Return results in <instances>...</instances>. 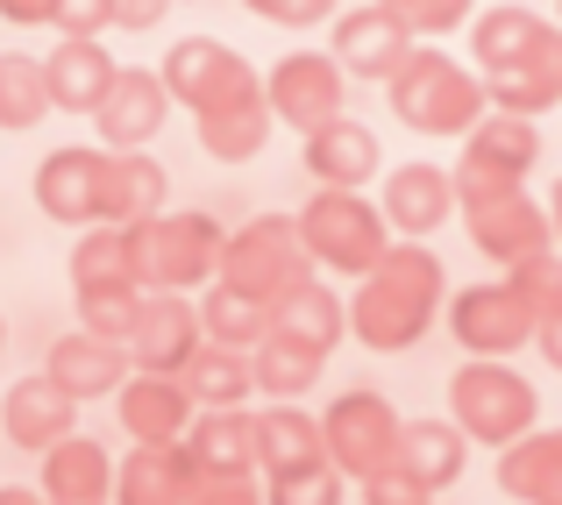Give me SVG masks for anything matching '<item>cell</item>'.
<instances>
[{
    "label": "cell",
    "instance_id": "obj_1",
    "mask_svg": "<svg viewBox=\"0 0 562 505\" xmlns=\"http://www.w3.org/2000/svg\"><path fill=\"white\" fill-rule=\"evenodd\" d=\"M165 93L179 100V108H192V122H200V150L221 157V165L257 157L263 136H271V100H263L257 71H249L235 50H221L214 36L171 43V57H165Z\"/></svg>",
    "mask_w": 562,
    "mask_h": 505
},
{
    "label": "cell",
    "instance_id": "obj_2",
    "mask_svg": "<svg viewBox=\"0 0 562 505\" xmlns=\"http://www.w3.org/2000/svg\"><path fill=\"white\" fill-rule=\"evenodd\" d=\"M441 292H449V278H441L435 249L427 243H392L371 271H363L357 300H349V335H357L363 349H378V356L413 349V341L441 321Z\"/></svg>",
    "mask_w": 562,
    "mask_h": 505
},
{
    "label": "cell",
    "instance_id": "obj_3",
    "mask_svg": "<svg viewBox=\"0 0 562 505\" xmlns=\"http://www.w3.org/2000/svg\"><path fill=\"white\" fill-rule=\"evenodd\" d=\"M384 100H392V114L406 128H420V136H470V128L492 114L484 79L470 65H456L449 50H435V43H413V57L384 79Z\"/></svg>",
    "mask_w": 562,
    "mask_h": 505
},
{
    "label": "cell",
    "instance_id": "obj_4",
    "mask_svg": "<svg viewBox=\"0 0 562 505\" xmlns=\"http://www.w3.org/2000/svg\"><path fill=\"white\" fill-rule=\"evenodd\" d=\"M449 420L463 427L484 449H513L520 435L541 427V392L535 378H520L513 363H492V356H470L449 378Z\"/></svg>",
    "mask_w": 562,
    "mask_h": 505
},
{
    "label": "cell",
    "instance_id": "obj_5",
    "mask_svg": "<svg viewBox=\"0 0 562 505\" xmlns=\"http://www.w3.org/2000/svg\"><path fill=\"white\" fill-rule=\"evenodd\" d=\"M122 235H128V263H136L143 292H186V285H214L221 278L228 235L206 214H150Z\"/></svg>",
    "mask_w": 562,
    "mask_h": 505
},
{
    "label": "cell",
    "instance_id": "obj_6",
    "mask_svg": "<svg viewBox=\"0 0 562 505\" xmlns=\"http://www.w3.org/2000/svg\"><path fill=\"white\" fill-rule=\"evenodd\" d=\"M300 243H306V257H314V271L363 278L384 249H392V228H384L378 200L321 186L314 200H306V214H300Z\"/></svg>",
    "mask_w": 562,
    "mask_h": 505
},
{
    "label": "cell",
    "instance_id": "obj_7",
    "mask_svg": "<svg viewBox=\"0 0 562 505\" xmlns=\"http://www.w3.org/2000/svg\"><path fill=\"white\" fill-rule=\"evenodd\" d=\"M306 278H314V257H306V243H300V221L257 214L249 228L228 235V249H221V285H235L257 306H278L285 292H300Z\"/></svg>",
    "mask_w": 562,
    "mask_h": 505
},
{
    "label": "cell",
    "instance_id": "obj_8",
    "mask_svg": "<svg viewBox=\"0 0 562 505\" xmlns=\"http://www.w3.org/2000/svg\"><path fill=\"white\" fill-rule=\"evenodd\" d=\"M463 228H470V243H477L492 263H506V271H520V263H535V257L555 249L549 206H541L527 186H498V192L463 200Z\"/></svg>",
    "mask_w": 562,
    "mask_h": 505
},
{
    "label": "cell",
    "instance_id": "obj_9",
    "mask_svg": "<svg viewBox=\"0 0 562 505\" xmlns=\"http://www.w3.org/2000/svg\"><path fill=\"white\" fill-rule=\"evenodd\" d=\"M535 306L513 292V278H484V285H463L449 300V335L463 341V356H492V363H513V356L535 341Z\"/></svg>",
    "mask_w": 562,
    "mask_h": 505
},
{
    "label": "cell",
    "instance_id": "obj_10",
    "mask_svg": "<svg viewBox=\"0 0 562 505\" xmlns=\"http://www.w3.org/2000/svg\"><path fill=\"white\" fill-rule=\"evenodd\" d=\"M398 413H392V399H378V392H342L328 413H321V435H328V463L342 470V478H357V484H371L378 470H392L398 463Z\"/></svg>",
    "mask_w": 562,
    "mask_h": 505
},
{
    "label": "cell",
    "instance_id": "obj_11",
    "mask_svg": "<svg viewBox=\"0 0 562 505\" xmlns=\"http://www.w3.org/2000/svg\"><path fill=\"white\" fill-rule=\"evenodd\" d=\"M541 165V128L527 114H484L463 136V157H456V200H477V192L498 186H527V171Z\"/></svg>",
    "mask_w": 562,
    "mask_h": 505
},
{
    "label": "cell",
    "instance_id": "obj_12",
    "mask_svg": "<svg viewBox=\"0 0 562 505\" xmlns=\"http://www.w3.org/2000/svg\"><path fill=\"white\" fill-rule=\"evenodd\" d=\"M349 71L335 65V50H292L271 65V79H263V100H271V122L300 128V136H314V128L342 122V100H349Z\"/></svg>",
    "mask_w": 562,
    "mask_h": 505
},
{
    "label": "cell",
    "instance_id": "obj_13",
    "mask_svg": "<svg viewBox=\"0 0 562 505\" xmlns=\"http://www.w3.org/2000/svg\"><path fill=\"white\" fill-rule=\"evenodd\" d=\"M555 36L562 29L549 22V14H535V8H484V14H470V50H477V65H484V79H498V71H541L555 57Z\"/></svg>",
    "mask_w": 562,
    "mask_h": 505
},
{
    "label": "cell",
    "instance_id": "obj_14",
    "mask_svg": "<svg viewBox=\"0 0 562 505\" xmlns=\"http://www.w3.org/2000/svg\"><path fill=\"white\" fill-rule=\"evenodd\" d=\"M100 200H108V150H50L36 165V206L65 228H100Z\"/></svg>",
    "mask_w": 562,
    "mask_h": 505
},
{
    "label": "cell",
    "instance_id": "obj_15",
    "mask_svg": "<svg viewBox=\"0 0 562 505\" xmlns=\"http://www.w3.org/2000/svg\"><path fill=\"white\" fill-rule=\"evenodd\" d=\"M71 427H79V399H71L50 370L8 384V399H0V435L29 456H50L57 441H71Z\"/></svg>",
    "mask_w": 562,
    "mask_h": 505
},
{
    "label": "cell",
    "instance_id": "obj_16",
    "mask_svg": "<svg viewBox=\"0 0 562 505\" xmlns=\"http://www.w3.org/2000/svg\"><path fill=\"white\" fill-rule=\"evenodd\" d=\"M200 306L186 300V292H150L136 314V335H128V356H136V370H157V378H179V370L200 356Z\"/></svg>",
    "mask_w": 562,
    "mask_h": 505
},
{
    "label": "cell",
    "instance_id": "obj_17",
    "mask_svg": "<svg viewBox=\"0 0 562 505\" xmlns=\"http://www.w3.org/2000/svg\"><path fill=\"white\" fill-rule=\"evenodd\" d=\"M384 228L406 235V243H427L435 228H449V214H463V200H456V171L441 165H398L384 178V200H378Z\"/></svg>",
    "mask_w": 562,
    "mask_h": 505
},
{
    "label": "cell",
    "instance_id": "obj_18",
    "mask_svg": "<svg viewBox=\"0 0 562 505\" xmlns=\"http://www.w3.org/2000/svg\"><path fill=\"white\" fill-rule=\"evenodd\" d=\"M200 492V463L186 441H136L114 463V505H192Z\"/></svg>",
    "mask_w": 562,
    "mask_h": 505
},
{
    "label": "cell",
    "instance_id": "obj_19",
    "mask_svg": "<svg viewBox=\"0 0 562 505\" xmlns=\"http://www.w3.org/2000/svg\"><path fill=\"white\" fill-rule=\"evenodd\" d=\"M171 114V93H165V71H143V65H122V79L108 86V100H100V143L108 150H143V143L165 128Z\"/></svg>",
    "mask_w": 562,
    "mask_h": 505
},
{
    "label": "cell",
    "instance_id": "obj_20",
    "mask_svg": "<svg viewBox=\"0 0 562 505\" xmlns=\"http://www.w3.org/2000/svg\"><path fill=\"white\" fill-rule=\"evenodd\" d=\"M50 370L57 384H65L71 399H108V392H122L128 378H136V356H128V341H108V335H93V328H79V335H65V341H50Z\"/></svg>",
    "mask_w": 562,
    "mask_h": 505
},
{
    "label": "cell",
    "instance_id": "obj_21",
    "mask_svg": "<svg viewBox=\"0 0 562 505\" xmlns=\"http://www.w3.org/2000/svg\"><path fill=\"white\" fill-rule=\"evenodd\" d=\"M114 406H122V427L136 441H186V427L200 420L186 378H157V370H136V378L114 392Z\"/></svg>",
    "mask_w": 562,
    "mask_h": 505
},
{
    "label": "cell",
    "instance_id": "obj_22",
    "mask_svg": "<svg viewBox=\"0 0 562 505\" xmlns=\"http://www.w3.org/2000/svg\"><path fill=\"white\" fill-rule=\"evenodd\" d=\"M43 79H50V108L57 114H100V100H108V86L122 79V65H114L93 36H65L50 57H43Z\"/></svg>",
    "mask_w": 562,
    "mask_h": 505
},
{
    "label": "cell",
    "instance_id": "obj_23",
    "mask_svg": "<svg viewBox=\"0 0 562 505\" xmlns=\"http://www.w3.org/2000/svg\"><path fill=\"white\" fill-rule=\"evenodd\" d=\"M406 57H413V36L384 8L335 14V65H342V71H357V79H392Z\"/></svg>",
    "mask_w": 562,
    "mask_h": 505
},
{
    "label": "cell",
    "instance_id": "obj_24",
    "mask_svg": "<svg viewBox=\"0 0 562 505\" xmlns=\"http://www.w3.org/2000/svg\"><path fill=\"white\" fill-rule=\"evenodd\" d=\"M186 456L200 463V478H249L257 470V420L243 406H214L186 427Z\"/></svg>",
    "mask_w": 562,
    "mask_h": 505
},
{
    "label": "cell",
    "instance_id": "obj_25",
    "mask_svg": "<svg viewBox=\"0 0 562 505\" xmlns=\"http://www.w3.org/2000/svg\"><path fill=\"white\" fill-rule=\"evenodd\" d=\"M378 136L363 122H328V128H314V136H306V171L321 178V186H335V192H363L378 178Z\"/></svg>",
    "mask_w": 562,
    "mask_h": 505
},
{
    "label": "cell",
    "instance_id": "obj_26",
    "mask_svg": "<svg viewBox=\"0 0 562 505\" xmlns=\"http://www.w3.org/2000/svg\"><path fill=\"white\" fill-rule=\"evenodd\" d=\"M321 463H328V435H321V420L300 413L292 399H278V406L257 420V470H271V478H300V470H321Z\"/></svg>",
    "mask_w": 562,
    "mask_h": 505
},
{
    "label": "cell",
    "instance_id": "obj_27",
    "mask_svg": "<svg viewBox=\"0 0 562 505\" xmlns=\"http://www.w3.org/2000/svg\"><path fill=\"white\" fill-rule=\"evenodd\" d=\"M498 492L520 505H562V427H535L498 449Z\"/></svg>",
    "mask_w": 562,
    "mask_h": 505
},
{
    "label": "cell",
    "instance_id": "obj_28",
    "mask_svg": "<svg viewBox=\"0 0 562 505\" xmlns=\"http://www.w3.org/2000/svg\"><path fill=\"white\" fill-rule=\"evenodd\" d=\"M114 498V463L100 441L71 435L43 456V505H108Z\"/></svg>",
    "mask_w": 562,
    "mask_h": 505
},
{
    "label": "cell",
    "instance_id": "obj_29",
    "mask_svg": "<svg viewBox=\"0 0 562 505\" xmlns=\"http://www.w3.org/2000/svg\"><path fill=\"white\" fill-rule=\"evenodd\" d=\"M470 463V435L456 420H406L398 427V463L413 484H427V492H441V484H456Z\"/></svg>",
    "mask_w": 562,
    "mask_h": 505
},
{
    "label": "cell",
    "instance_id": "obj_30",
    "mask_svg": "<svg viewBox=\"0 0 562 505\" xmlns=\"http://www.w3.org/2000/svg\"><path fill=\"white\" fill-rule=\"evenodd\" d=\"M171 178L165 165H150L143 150H108V200H100V221L108 228H136V221L165 214Z\"/></svg>",
    "mask_w": 562,
    "mask_h": 505
},
{
    "label": "cell",
    "instance_id": "obj_31",
    "mask_svg": "<svg viewBox=\"0 0 562 505\" xmlns=\"http://www.w3.org/2000/svg\"><path fill=\"white\" fill-rule=\"evenodd\" d=\"M271 335H292V341H306V349L328 356L335 341L349 335V306L335 300L328 285H314V278H306L300 292H285V300L271 306Z\"/></svg>",
    "mask_w": 562,
    "mask_h": 505
},
{
    "label": "cell",
    "instance_id": "obj_32",
    "mask_svg": "<svg viewBox=\"0 0 562 505\" xmlns=\"http://www.w3.org/2000/svg\"><path fill=\"white\" fill-rule=\"evenodd\" d=\"M179 378H186V392H192V406H200V413L243 406V399L257 392V363H249L243 349H221V341H200V356H192Z\"/></svg>",
    "mask_w": 562,
    "mask_h": 505
},
{
    "label": "cell",
    "instance_id": "obj_33",
    "mask_svg": "<svg viewBox=\"0 0 562 505\" xmlns=\"http://www.w3.org/2000/svg\"><path fill=\"white\" fill-rule=\"evenodd\" d=\"M200 328L206 341H221V349H243V356H257L263 341H271V306H257V300H243L235 285H206V300H200Z\"/></svg>",
    "mask_w": 562,
    "mask_h": 505
},
{
    "label": "cell",
    "instance_id": "obj_34",
    "mask_svg": "<svg viewBox=\"0 0 562 505\" xmlns=\"http://www.w3.org/2000/svg\"><path fill=\"white\" fill-rule=\"evenodd\" d=\"M43 114H50V79H43V57L0 50V128H36Z\"/></svg>",
    "mask_w": 562,
    "mask_h": 505
},
{
    "label": "cell",
    "instance_id": "obj_35",
    "mask_svg": "<svg viewBox=\"0 0 562 505\" xmlns=\"http://www.w3.org/2000/svg\"><path fill=\"white\" fill-rule=\"evenodd\" d=\"M249 363H257V392H271V399H300L306 384L321 378V349H306V341H292V335H271Z\"/></svg>",
    "mask_w": 562,
    "mask_h": 505
},
{
    "label": "cell",
    "instance_id": "obj_36",
    "mask_svg": "<svg viewBox=\"0 0 562 505\" xmlns=\"http://www.w3.org/2000/svg\"><path fill=\"white\" fill-rule=\"evenodd\" d=\"M128 278H136V263H128V235L122 228H108V221H100V228H86L79 235V249H71V285H128ZM143 285V278H136Z\"/></svg>",
    "mask_w": 562,
    "mask_h": 505
},
{
    "label": "cell",
    "instance_id": "obj_37",
    "mask_svg": "<svg viewBox=\"0 0 562 505\" xmlns=\"http://www.w3.org/2000/svg\"><path fill=\"white\" fill-rule=\"evenodd\" d=\"M143 300H150V292H143L136 278H128V285H86V292H79V314H86V328H93V335L128 341V335H136Z\"/></svg>",
    "mask_w": 562,
    "mask_h": 505
},
{
    "label": "cell",
    "instance_id": "obj_38",
    "mask_svg": "<svg viewBox=\"0 0 562 505\" xmlns=\"http://www.w3.org/2000/svg\"><path fill=\"white\" fill-rule=\"evenodd\" d=\"M484 93H492V108L498 114H549V108H562V86H555V71L541 65V71H498V79H484Z\"/></svg>",
    "mask_w": 562,
    "mask_h": 505
},
{
    "label": "cell",
    "instance_id": "obj_39",
    "mask_svg": "<svg viewBox=\"0 0 562 505\" xmlns=\"http://www.w3.org/2000/svg\"><path fill=\"white\" fill-rule=\"evenodd\" d=\"M378 8L392 14L413 43H435V36H449V29H463L470 14H477V0H378Z\"/></svg>",
    "mask_w": 562,
    "mask_h": 505
},
{
    "label": "cell",
    "instance_id": "obj_40",
    "mask_svg": "<svg viewBox=\"0 0 562 505\" xmlns=\"http://www.w3.org/2000/svg\"><path fill=\"white\" fill-rule=\"evenodd\" d=\"M506 278H513V292L535 306V321L562 314V249H549V257H535V263H520V271H506Z\"/></svg>",
    "mask_w": 562,
    "mask_h": 505
},
{
    "label": "cell",
    "instance_id": "obj_41",
    "mask_svg": "<svg viewBox=\"0 0 562 505\" xmlns=\"http://www.w3.org/2000/svg\"><path fill=\"white\" fill-rule=\"evenodd\" d=\"M263 505H342V470L321 463V470H300V478H271Z\"/></svg>",
    "mask_w": 562,
    "mask_h": 505
},
{
    "label": "cell",
    "instance_id": "obj_42",
    "mask_svg": "<svg viewBox=\"0 0 562 505\" xmlns=\"http://www.w3.org/2000/svg\"><path fill=\"white\" fill-rule=\"evenodd\" d=\"M243 8L263 14V22H278V29H321V22H335L342 0H243Z\"/></svg>",
    "mask_w": 562,
    "mask_h": 505
},
{
    "label": "cell",
    "instance_id": "obj_43",
    "mask_svg": "<svg viewBox=\"0 0 562 505\" xmlns=\"http://www.w3.org/2000/svg\"><path fill=\"white\" fill-rule=\"evenodd\" d=\"M363 505H435V492L413 484L406 470H378V478L363 484Z\"/></svg>",
    "mask_w": 562,
    "mask_h": 505
},
{
    "label": "cell",
    "instance_id": "obj_44",
    "mask_svg": "<svg viewBox=\"0 0 562 505\" xmlns=\"http://www.w3.org/2000/svg\"><path fill=\"white\" fill-rule=\"evenodd\" d=\"M108 22H114V0H57V29L65 36H93Z\"/></svg>",
    "mask_w": 562,
    "mask_h": 505
},
{
    "label": "cell",
    "instance_id": "obj_45",
    "mask_svg": "<svg viewBox=\"0 0 562 505\" xmlns=\"http://www.w3.org/2000/svg\"><path fill=\"white\" fill-rule=\"evenodd\" d=\"M192 505H263V492H257L249 478H200Z\"/></svg>",
    "mask_w": 562,
    "mask_h": 505
},
{
    "label": "cell",
    "instance_id": "obj_46",
    "mask_svg": "<svg viewBox=\"0 0 562 505\" xmlns=\"http://www.w3.org/2000/svg\"><path fill=\"white\" fill-rule=\"evenodd\" d=\"M171 14V0H114V29H157Z\"/></svg>",
    "mask_w": 562,
    "mask_h": 505
},
{
    "label": "cell",
    "instance_id": "obj_47",
    "mask_svg": "<svg viewBox=\"0 0 562 505\" xmlns=\"http://www.w3.org/2000/svg\"><path fill=\"white\" fill-rule=\"evenodd\" d=\"M535 349H541V363H549V370H562V314H549L535 328Z\"/></svg>",
    "mask_w": 562,
    "mask_h": 505
},
{
    "label": "cell",
    "instance_id": "obj_48",
    "mask_svg": "<svg viewBox=\"0 0 562 505\" xmlns=\"http://www.w3.org/2000/svg\"><path fill=\"white\" fill-rule=\"evenodd\" d=\"M8 22H57V0H0Z\"/></svg>",
    "mask_w": 562,
    "mask_h": 505
},
{
    "label": "cell",
    "instance_id": "obj_49",
    "mask_svg": "<svg viewBox=\"0 0 562 505\" xmlns=\"http://www.w3.org/2000/svg\"><path fill=\"white\" fill-rule=\"evenodd\" d=\"M549 228H555V249H562V178L549 186Z\"/></svg>",
    "mask_w": 562,
    "mask_h": 505
},
{
    "label": "cell",
    "instance_id": "obj_50",
    "mask_svg": "<svg viewBox=\"0 0 562 505\" xmlns=\"http://www.w3.org/2000/svg\"><path fill=\"white\" fill-rule=\"evenodd\" d=\"M0 505H43V492H0Z\"/></svg>",
    "mask_w": 562,
    "mask_h": 505
},
{
    "label": "cell",
    "instance_id": "obj_51",
    "mask_svg": "<svg viewBox=\"0 0 562 505\" xmlns=\"http://www.w3.org/2000/svg\"><path fill=\"white\" fill-rule=\"evenodd\" d=\"M549 71H555V86H562V36H555V57H549Z\"/></svg>",
    "mask_w": 562,
    "mask_h": 505
},
{
    "label": "cell",
    "instance_id": "obj_52",
    "mask_svg": "<svg viewBox=\"0 0 562 505\" xmlns=\"http://www.w3.org/2000/svg\"><path fill=\"white\" fill-rule=\"evenodd\" d=\"M555 29H562V0H555Z\"/></svg>",
    "mask_w": 562,
    "mask_h": 505
},
{
    "label": "cell",
    "instance_id": "obj_53",
    "mask_svg": "<svg viewBox=\"0 0 562 505\" xmlns=\"http://www.w3.org/2000/svg\"><path fill=\"white\" fill-rule=\"evenodd\" d=\"M0 341H8V321H0Z\"/></svg>",
    "mask_w": 562,
    "mask_h": 505
}]
</instances>
